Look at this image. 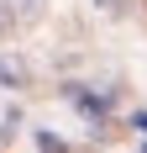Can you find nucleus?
Instances as JSON below:
<instances>
[{
  "label": "nucleus",
  "mask_w": 147,
  "mask_h": 153,
  "mask_svg": "<svg viewBox=\"0 0 147 153\" xmlns=\"http://www.w3.org/2000/svg\"><path fill=\"white\" fill-rule=\"evenodd\" d=\"M100 5H116V0H100Z\"/></svg>",
  "instance_id": "2"
},
{
  "label": "nucleus",
  "mask_w": 147,
  "mask_h": 153,
  "mask_svg": "<svg viewBox=\"0 0 147 153\" xmlns=\"http://www.w3.org/2000/svg\"><path fill=\"white\" fill-rule=\"evenodd\" d=\"M37 148H42V153H68L58 137H53V132H37Z\"/></svg>",
  "instance_id": "1"
}]
</instances>
